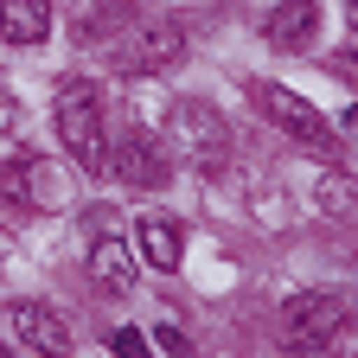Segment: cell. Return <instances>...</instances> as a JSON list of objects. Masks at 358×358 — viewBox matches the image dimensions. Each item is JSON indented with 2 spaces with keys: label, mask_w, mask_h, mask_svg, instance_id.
<instances>
[{
  "label": "cell",
  "mask_w": 358,
  "mask_h": 358,
  "mask_svg": "<svg viewBox=\"0 0 358 358\" xmlns=\"http://www.w3.org/2000/svg\"><path fill=\"white\" fill-rule=\"evenodd\" d=\"M52 115H58V134H64V148L77 154V166L103 173V166H109V134H103V96H96V83L64 77Z\"/></svg>",
  "instance_id": "obj_1"
},
{
  "label": "cell",
  "mask_w": 358,
  "mask_h": 358,
  "mask_svg": "<svg viewBox=\"0 0 358 358\" xmlns=\"http://www.w3.org/2000/svg\"><path fill=\"white\" fill-rule=\"evenodd\" d=\"M250 103H256V115H262V122H275L294 148H313V154H333V148H339L333 122H327L320 109H313L307 96H294V90H282V83H262V77H256V83H250Z\"/></svg>",
  "instance_id": "obj_2"
},
{
  "label": "cell",
  "mask_w": 358,
  "mask_h": 358,
  "mask_svg": "<svg viewBox=\"0 0 358 358\" xmlns=\"http://www.w3.org/2000/svg\"><path fill=\"white\" fill-rule=\"evenodd\" d=\"M0 192L13 205H26V211H58V205H71V179L38 154H13L0 166Z\"/></svg>",
  "instance_id": "obj_3"
},
{
  "label": "cell",
  "mask_w": 358,
  "mask_h": 358,
  "mask_svg": "<svg viewBox=\"0 0 358 358\" xmlns=\"http://www.w3.org/2000/svg\"><path fill=\"white\" fill-rule=\"evenodd\" d=\"M345 327V301L339 294H294L282 313V345L288 352H320L327 339H339Z\"/></svg>",
  "instance_id": "obj_4"
},
{
  "label": "cell",
  "mask_w": 358,
  "mask_h": 358,
  "mask_svg": "<svg viewBox=\"0 0 358 358\" xmlns=\"http://www.w3.org/2000/svg\"><path fill=\"white\" fill-rule=\"evenodd\" d=\"M7 327H13V339H26L38 358H64L71 352V320L58 307H45V301H13L7 307Z\"/></svg>",
  "instance_id": "obj_5"
},
{
  "label": "cell",
  "mask_w": 358,
  "mask_h": 358,
  "mask_svg": "<svg viewBox=\"0 0 358 358\" xmlns=\"http://www.w3.org/2000/svg\"><path fill=\"white\" fill-rule=\"evenodd\" d=\"M173 128H179L173 141L186 148L192 166H217L224 148H231V141H224V115H217L211 103H179V109H173Z\"/></svg>",
  "instance_id": "obj_6"
},
{
  "label": "cell",
  "mask_w": 358,
  "mask_h": 358,
  "mask_svg": "<svg viewBox=\"0 0 358 358\" xmlns=\"http://www.w3.org/2000/svg\"><path fill=\"white\" fill-rule=\"evenodd\" d=\"M90 275L103 282V294H128V282H134L128 243L115 237V217H109V211L90 217Z\"/></svg>",
  "instance_id": "obj_7"
},
{
  "label": "cell",
  "mask_w": 358,
  "mask_h": 358,
  "mask_svg": "<svg viewBox=\"0 0 358 358\" xmlns=\"http://www.w3.org/2000/svg\"><path fill=\"white\" fill-rule=\"evenodd\" d=\"M134 250H141L148 268L173 275V268L186 262V231H179V217H166V211H141V217H134Z\"/></svg>",
  "instance_id": "obj_8"
},
{
  "label": "cell",
  "mask_w": 358,
  "mask_h": 358,
  "mask_svg": "<svg viewBox=\"0 0 358 358\" xmlns=\"http://www.w3.org/2000/svg\"><path fill=\"white\" fill-rule=\"evenodd\" d=\"M109 173H122L128 186H160L166 179V154L154 148V134L128 128L122 141H109Z\"/></svg>",
  "instance_id": "obj_9"
},
{
  "label": "cell",
  "mask_w": 358,
  "mask_h": 358,
  "mask_svg": "<svg viewBox=\"0 0 358 358\" xmlns=\"http://www.w3.org/2000/svg\"><path fill=\"white\" fill-rule=\"evenodd\" d=\"M179 58H186V32H179L173 20H154V26L134 32V45L122 52V71H166Z\"/></svg>",
  "instance_id": "obj_10"
},
{
  "label": "cell",
  "mask_w": 358,
  "mask_h": 358,
  "mask_svg": "<svg viewBox=\"0 0 358 358\" xmlns=\"http://www.w3.org/2000/svg\"><path fill=\"white\" fill-rule=\"evenodd\" d=\"M262 32H268L275 52H307L313 32H320V7H313V0H282V7L262 20Z\"/></svg>",
  "instance_id": "obj_11"
},
{
  "label": "cell",
  "mask_w": 358,
  "mask_h": 358,
  "mask_svg": "<svg viewBox=\"0 0 358 358\" xmlns=\"http://www.w3.org/2000/svg\"><path fill=\"white\" fill-rule=\"evenodd\" d=\"M0 32L13 45H38L52 32V7H45V0H0Z\"/></svg>",
  "instance_id": "obj_12"
},
{
  "label": "cell",
  "mask_w": 358,
  "mask_h": 358,
  "mask_svg": "<svg viewBox=\"0 0 358 358\" xmlns=\"http://www.w3.org/2000/svg\"><path fill=\"white\" fill-rule=\"evenodd\" d=\"M109 345H115V358H154L148 352V339L134 333V327H122V333H109Z\"/></svg>",
  "instance_id": "obj_13"
},
{
  "label": "cell",
  "mask_w": 358,
  "mask_h": 358,
  "mask_svg": "<svg viewBox=\"0 0 358 358\" xmlns=\"http://www.w3.org/2000/svg\"><path fill=\"white\" fill-rule=\"evenodd\" d=\"M333 71H339V77H345V83H352V90H358V45H345V52H339V58H333Z\"/></svg>",
  "instance_id": "obj_14"
},
{
  "label": "cell",
  "mask_w": 358,
  "mask_h": 358,
  "mask_svg": "<svg viewBox=\"0 0 358 358\" xmlns=\"http://www.w3.org/2000/svg\"><path fill=\"white\" fill-rule=\"evenodd\" d=\"M160 345H166L173 358H186V352H192V339H186V333H179V327H160Z\"/></svg>",
  "instance_id": "obj_15"
},
{
  "label": "cell",
  "mask_w": 358,
  "mask_h": 358,
  "mask_svg": "<svg viewBox=\"0 0 358 358\" xmlns=\"http://www.w3.org/2000/svg\"><path fill=\"white\" fill-rule=\"evenodd\" d=\"M345 13H352V20H358V0H345Z\"/></svg>",
  "instance_id": "obj_16"
},
{
  "label": "cell",
  "mask_w": 358,
  "mask_h": 358,
  "mask_svg": "<svg viewBox=\"0 0 358 358\" xmlns=\"http://www.w3.org/2000/svg\"><path fill=\"white\" fill-rule=\"evenodd\" d=\"M0 358H13V352H7V345H0Z\"/></svg>",
  "instance_id": "obj_17"
},
{
  "label": "cell",
  "mask_w": 358,
  "mask_h": 358,
  "mask_svg": "<svg viewBox=\"0 0 358 358\" xmlns=\"http://www.w3.org/2000/svg\"><path fill=\"white\" fill-rule=\"evenodd\" d=\"M352 224H358V217H352Z\"/></svg>",
  "instance_id": "obj_18"
}]
</instances>
